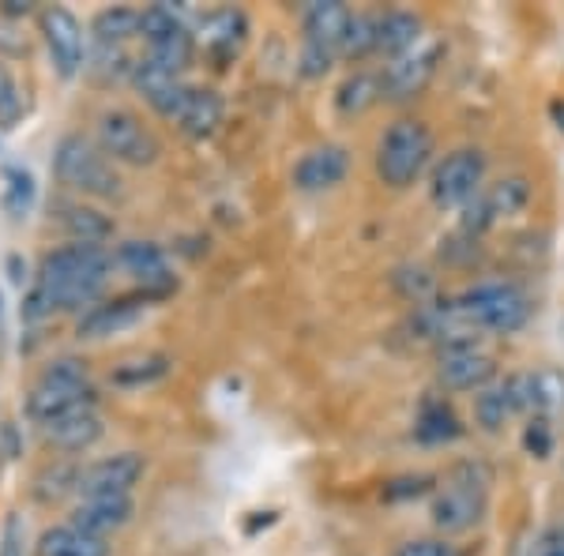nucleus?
<instances>
[{
    "label": "nucleus",
    "mask_w": 564,
    "mask_h": 556,
    "mask_svg": "<svg viewBox=\"0 0 564 556\" xmlns=\"http://www.w3.org/2000/svg\"><path fill=\"white\" fill-rule=\"evenodd\" d=\"M113 263H117L113 252H106L102 244H84V241H72L65 249L50 252L42 260L39 286L26 297V316L39 320V316L53 313V308L90 305V301L102 294Z\"/></svg>",
    "instance_id": "obj_1"
},
{
    "label": "nucleus",
    "mask_w": 564,
    "mask_h": 556,
    "mask_svg": "<svg viewBox=\"0 0 564 556\" xmlns=\"http://www.w3.org/2000/svg\"><path fill=\"white\" fill-rule=\"evenodd\" d=\"M489 489H494V470L486 462H456L433 492V526L441 534H463L478 526L489 508Z\"/></svg>",
    "instance_id": "obj_2"
},
{
    "label": "nucleus",
    "mask_w": 564,
    "mask_h": 556,
    "mask_svg": "<svg viewBox=\"0 0 564 556\" xmlns=\"http://www.w3.org/2000/svg\"><path fill=\"white\" fill-rule=\"evenodd\" d=\"M456 313L467 327L512 335L531 320V301L512 282H478V286L456 297Z\"/></svg>",
    "instance_id": "obj_3"
},
{
    "label": "nucleus",
    "mask_w": 564,
    "mask_h": 556,
    "mask_svg": "<svg viewBox=\"0 0 564 556\" xmlns=\"http://www.w3.org/2000/svg\"><path fill=\"white\" fill-rule=\"evenodd\" d=\"M90 403H95V388H90L84 361L61 358V361H53L50 369L42 372L39 384H34L31 399H26V414H31L34 422L50 425L65 414L87 410Z\"/></svg>",
    "instance_id": "obj_4"
},
{
    "label": "nucleus",
    "mask_w": 564,
    "mask_h": 556,
    "mask_svg": "<svg viewBox=\"0 0 564 556\" xmlns=\"http://www.w3.org/2000/svg\"><path fill=\"white\" fill-rule=\"evenodd\" d=\"M433 159V132L422 121H395L377 148V177L388 188H411Z\"/></svg>",
    "instance_id": "obj_5"
},
{
    "label": "nucleus",
    "mask_w": 564,
    "mask_h": 556,
    "mask_svg": "<svg viewBox=\"0 0 564 556\" xmlns=\"http://www.w3.org/2000/svg\"><path fill=\"white\" fill-rule=\"evenodd\" d=\"M53 170H57V177L65 181L68 188H76V193L102 196V199L121 196V177L113 173L106 154L90 140H84V135H65V140L57 143Z\"/></svg>",
    "instance_id": "obj_6"
},
{
    "label": "nucleus",
    "mask_w": 564,
    "mask_h": 556,
    "mask_svg": "<svg viewBox=\"0 0 564 556\" xmlns=\"http://www.w3.org/2000/svg\"><path fill=\"white\" fill-rule=\"evenodd\" d=\"M98 143H102V154H109L113 162H124V166H151L162 154L159 135L132 109H106L98 117Z\"/></svg>",
    "instance_id": "obj_7"
},
{
    "label": "nucleus",
    "mask_w": 564,
    "mask_h": 556,
    "mask_svg": "<svg viewBox=\"0 0 564 556\" xmlns=\"http://www.w3.org/2000/svg\"><path fill=\"white\" fill-rule=\"evenodd\" d=\"M486 188V154L478 148H459L444 154V162L433 170V204L436 207H470Z\"/></svg>",
    "instance_id": "obj_8"
},
{
    "label": "nucleus",
    "mask_w": 564,
    "mask_h": 556,
    "mask_svg": "<svg viewBox=\"0 0 564 556\" xmlns=\"http://www.w3.org/2000/svg\"><path fill=\"white\" fill-rule=\"evenodd\" d=\"M494 377L497 358L478 339H470V335L444 342L441 353H436V380L448 391H486Z\"/></svg>",
    "instance_id": "obj_9"
},
{
    "label": "nucleus",
    "mask_w": 564,
    "mask_h": 556,
    "mask_svg": "<svg viewBox=\"0 0 564 556\" xmlns=\"http://www.w3.org/2000/svg\"><path fill=\"white\" fill-rule=\"evenodd\" d=\"M444 45L441 42H417L411 53L395 57L391 65L380 72V90L391 102H406V98H417L430 79L436 76V61H441Z\"/></svg>",
    "instance_id": "obj_10"
},
{
    "label": "nucleus",
    "mask_w": 564,
    "mask_h": 556,
    "mask_svg": "<svg viewBox=\"0 0 564 556\" xmlns=\"http://www.w3.org/2000/svg\"><path fill=\"white\" fill-rule=\"evenodd\" d=\"M148 462L143 455L135 451H121V455H109V459L90 462L87 470H79V492L87 497H129L135 489V481L143 478Z\"/></svg>",
    "instance_id": "obj_11"
},
{
    "label": "nucleus",
    "mask_w": 564,
    "mask_h": 556,
    "mask_svg": "<svg viewBox=\"0 0 564 556\" xmlns=\"http://www.w3.org/2000/svg\"><path fill=\"white\" fill-rule=\"evenodd\" d=\"M42 34H45V50L53 57V68L65 79H72L84 68V26H79V20L68 8H45Z\"/></svg>",
    "instance_id": "obj_12"
},
{
    "label": "nucleus",
    "mask_w": 564,
    "mask_h": 556,
    "mask_svg": "<svg viewBox=\"0 0 564 556\" xmlns=\"http://www.w3.org/2000/svg\"><path fill=\"white\" fill-rule=\"evenodd\" d=\"M527 204H531V185H527L523 177H505V181H497V185L481 188L475 204L467 207L463 226H467V230H489L500 218L520 215Z\"/></svg>",
    "instance_id": "obj_13"
},
{
    "label": "nucleus",
    "mask_w": 564,
    "mask_h": 556,
    "mask_svg": "<svg viewBox=\"0 0 564 556\" xmlns=\"http://www.w3.org/2000/svg\"><path fill=\"white\" fill-rule=\"evenodd\" d=\"M113 260L140 282L148 297H162L177 286L174 271H170V263H166V252H162L154 241H124Z\"/></svg>",
    "instance_id": "obj_14"
},
{
    "label": "nucleus",
    "mask_w": 564,
    "mask_h": 556,
    "mask_svg": "<svg viewBox=\"0 0 564 556\" xmlns=\"http://www.w3.org/2000/svg\"><path fill=\"white\" fill-rule=\"evenodd\" d=\"M148 305H151L148 294L102 301V305L87 308L84 320L76 327V335L79 339H109V335H117V331H124V327H132L135 320H143V316H148Z\"/></svg>",
    "instance_id": "obj_15"
},
{
    "label": "nucleus",
    "mask_w": 564,
    "mask_h": 556,
    "mask_svg": "<svg viewBox=\"0 0 564 556\" xmlns=\"http://www.w3.org/2000/svg\"><path fill=\"white\" fill-rule=\"evenodd\" d=\"M350 170V151L339 148V143H324V148L308 151L302 162L294 166V185L302 193H324V188H335Z\"/></svg>",
    "instance_id": "obj_16"
},
{
    "label": "nucleus",
    "mask_w": 564,
    "mask_h": 556,
    "mask_svg": "<svg viewBox=\"0 0 564 556\" xmlns=\"http://www.w3.org/2000/svg\"><path fill=\"white\" fill-rule=\"evenodd\" d=\"M354 12L339 0H316V4L305 8V42L316 45V50H327L339 57L343 42H347Z\"/></svg>",
    "instance_id": "obj_17"
},
{
    "label": "nucleus",
    "mask_w": 564,
    "mask_h": 556,
    "mask_svg": "<svg viewBox=\"0 0 564 556\" xmlns=\"http://www.w3.org/2000/svg\"><path fill=\"white\" fill-rule=\"evenodd\" d=\"M223 113H226V106L212 87H188L170 121H174L185 135H193V140H207V135L218 132Z\"/></svg>",
    "instance_id": "obj_18"
},
{
    "label": "nucleus",
    "mask_w": 564,
    "mask_h": 556,
    "mask_svg": "<svg viewBox=\"0 0 564 556\" xmlns=\"http://www.w3.org/2000/svg\"><path fill=\"white\" fill-rule=\"evenodd\" d=\"M199 39H204L207 57H215L218 65L234 61L241 53L245 39H249V20L238 8H223V12H212L199 26Z\"/></svg>",
    "instance_id": "obj_19"
},
{
    "label": "nucleus",
    "mask_w": 564,
    "mask_h": 556,
    "mask_svg": "<svg viewBox=\"0 0 564 556\" xmlns=\"http://www.w3.org/2000/svg\"><path fill=\"white\" fill-rule=\"evenodd\" d=\"M132 79H135V87L143 90V98H148V102H151L154 109H159L162 117H174L177 102L185 98V90H188V84H181L177 72L154 65L151 57H140V61H135Z\"/></svg>",
    "instance_id": "obj_20"
},
{
    "label": "nucleus",
    "mask_w": 564,
    "mask_h": 556,
    "mask_svg": "<svg viewBox=\"0 0 564 556\" xmlns=\"http://www.w3.org/2000/svg\"><path fill=\"white\" fill-rule=\"evenodd\" d=\"M132 519V500L129 497H87L84 504L72 512V526L90 537H106L121 531Z\"/></svg>",
    "instance_id": "obj_21"
},
{
    "label": "nucleus",
    "mask_w": 564,
    "mask_h": 556,
    "mask_svg": "<svg viewBox=\"0 0 564 556\" xmlns=\"http://www.w3.org/2000/svg\"><path fill=\"white\" fill-rule=\"evenodd\" d=\"M45 444H53L57 451H84L102 436V417L95 414V406L76 410V414H65L57 422L42 425Z\"/></svg>",
    "instance_id": "obj_22"
},
{
    "label": "nucleus",
    "mask_w": 564,
    "mask_h": 556,
    "mask_svg": "<svg viewBox=\"0 0 564 556\" xmlns=\"http://www.w3.org/2000/svg\"><path fill=\"white\" fill-rule=\"evenodd\" d=\"M417 42H422V20L414 12L395 8V12L377 15V53H388L395 61L403 53H411Z\"/></svg>",
    "instance_id": "obj_23"
},
{
    "label": "nucleus",
    "mask_w": 564,
    "mask_h": 556,
    "mask_svg": "<svg viewBox=\"0 0 564 556\" xmlns=\"http://www.w3.org/2000/svg\"><path fill=\"white\" fill-rule=\"evenodd\" d=\"M39 553L42 556H109V545H106V537H90L68 523V526L45 531Z\"/></svg>",
    "instance_id": "obj_24"
},
{
    "label": "nucleus",
    "mask_w": 564,
    "mask_h": 556,
    "mask_svg": "<svg viewBox=\"0 0 564 556\" xmlns=\"http://www.w3.org/2000/svg\"><path fill=\"white\" fill-rule=\"evenodd\" d=\"M95 42L106 45V50H121L124 42L140 34V12L132 8H106V12L95 15Z\"/></svg>",
    "instance_id": "obj_25"
},
{
    "label": "nucleus",
    "mask_w": 564,
    "mask_h": 556,
    "mask_svg": "<svg viewBox=\"0 0 564 556\" xmlns=\"http://www.w3.org/2000/svg\"><path fill=\"white\" fill-rule=\"evenodd\" d=\"M414 433L422 444H452L463 436V425H459V417L452 414L448 403H425L422 414H417Z\"/></svg>",
    "instance_id": "obj_26"
},
{
    "label": "nucleus",
    "mask_w": 564,
    "mask_h": 556,
    "mask_svg": "<svg viewBox=\"0 0 564 556\" xmlns=\"http://www.w3.org/2000/svg\"><path fill=\"white\" fill-rule=\"evenodd\" d=\"M520 414L512 403V391H508V384H497V388H486L481 395L475 399V417L478 425L486 428V433H500L512 417Z\"/></svg>",
    "instance_id": "obj_27"
},
{
    "label": "nucleus",
    "mask_w": 564,
    "mask_h": 556,
    "mask_svg": "<svg viewBox=\"0 0 564 556\" xmlns=\"http://www.w3.org/2000/svg\"><path fill=\"white\" fill-rule=\"evenodd\" d=\"M380 98H384V90H380V76L358 72V76H350L347 84L339 87V95H335V106H339V113L358 117V113H366L369 106H377Z\"/></svg>",
    "instance_id": "obj_28"
},
{
    "label": "nucleus",
    "mask_w": 564,
    "mask_h": 556,
    "mask_svg": "<svg viewBox=\"0 0 564 556\" xmlns=\"http://www.w3.org/2000/svg\"><path fill=\"white\" fill-rule=\"evenodd\" d=\"M185 31H188V26L181 23V15L170 4H151V8H143V12H140V34H143V42H148V45L177 39V34H185Z\"/></svg>",
    "instance_id": "obj_29"
},
{
    "label": "nucleus",
    "mask_w": 564,
    "mask_h": 556,
    "mask_svg": "<svg viewBox=\"0 0 564 556\" xmlns=\"http://www.w3.org/2000/svg\"><path fill=\"white\" fill-rule=\"evenodd\" d=\"M170 372V358L166 353H148L140 361H124L121 369L113 372V384L121 388H140V384H154Z\"/></svg>",
    "instance_id": "obj_30"
},
{
    "label": "nucleus",
    "mask_w": 564,
    "mask_h": 556,
    "mask_svg": "<svg viewBox=\"0 0 564 556\" xmlns=\"http://www.w3.org/2000/svg\"><path fill=\"white\" fill-rule=\"evenodd\" d=\"M65 230L76 237V241H84V244H98L102 237H109V218L106 215H98V211H90V207H65Z\"/></svg>",
    "instance_id": "obj_31"
},
{
    "label": "nucleus",
    "mask_w": 564,
    "mask_h": 556,
    "mask_svg": "<svg viewBox=\"0 0 564 556\" xmlns=\"http://www.w3.org/2000/svg\"><path fill=\"white\" fill-rule=\"evenodd\" d=\"M369 53H377V15H354L347 42H343V57L361 61Z\"/></svg>",
    "instance_id": "obj_32"
},
{
    "label": "nucleus",
    "mask_w": 564,
    "mask_h": 556,
    "mask_svg": "<svg viewBox=\"0 0 564 556\" xmlns=\"http://www.w3.org/2000/svg\"><path fill=\"white\" fill-rule=\"evenodd\" d=\"M23 117V95H20V84L15 76L0 65V129H15Z\"/></svg>",
    "instance_id": "obj_33"
},
{
    "label": "nucleus",
    "mask_w": 564,
    "mask_h": 556,
    "mask_svg": "<svg viewBox=\"0 0 564 556\" xmlns=\"http://www.w3.org/2000/svg\"><path fill=\"white\" fill-rule=\"evenodd\" d=\"M31 199H34V177L26 170H8V196L4 207L12 218H20L31 211Z\"/></svg>",
    "instance_id": "obj_34"
},
{
    "label": "nucleus",
    "mask_w": 564,
    "mask_h": 556,
    "mask_svg": "<svg viewBox=\"0 0 564 556\" xmlns=\"http://www.w3.org/2000/svg\"><path fill=\"white\" fill-rule=\"evenodd\" d=\"M395 556H463V553L452 542H444V537H422V542L399 545Z\"/></svg>",
    "instance_id": "obj_35"
},
{
    "label": "nucleus",
    "mask_w": 564,
    "mask_h": 556,
    "mask_svg": "<svg viewBox=\"0 0 564 556\" xmlns=\"http://www.w3.org/2000/svg\"><path fill=\"white\" fill-rule=\"evenodd\" d=\"M0 556H23V523H20V515L4 519V531H0Z\"/></svg>",
    "instance_id": "obj_36"
},
{
    "label": "nucleus",
    "mask_w": 564,
    "mask_h": 556,
    "mask_svg": "<svg viewBox=\"0 0 564 556\" xmlns=\"http://www.w3.org/2000/svg\"><path fill=\"white\" fill-rule=\"evenodd\" d=\"M527 448H531L534 455H545V448H550V433H545V422H534L531 428H527Z\"/></svg>",
    "instance_id": "obj_37"
},
{
    "label": "nucleus",
    "mask_w": 564,
    "mask_h": 556,
    "mask_svg": "<svg viewBox=\"0 0 564 556\" xmlns=\"http://www.w3.org/2000/svg\"><path fill=\"white\" fill-rule=\"evenodd\" d=\"M550 556H564V549H553V553H550Z\"/></svg>",
    "instance_id": "obj_38"
}]
</instances>
